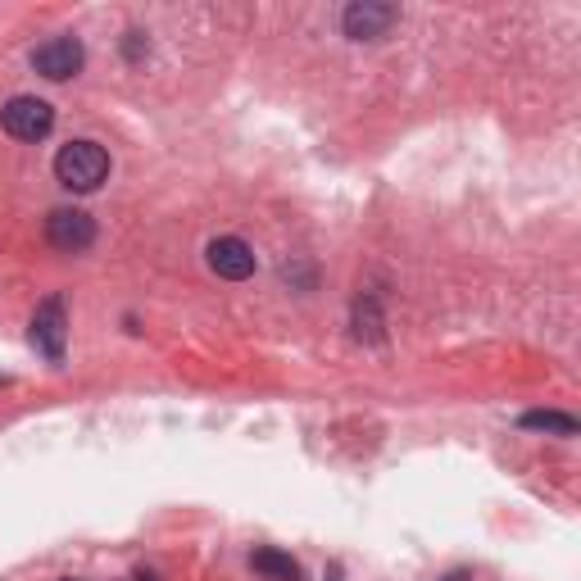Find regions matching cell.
<instances>
[{"label": "cell", "instance_id": "6da1fadb", "mask_svg": "<svg viewBox=\"0 0 581 581\" xmlns=\"http://www.w3.org/2000/svg\"><path fill=\"white\" fill-rule=\"evenodd\" d=\"M55 178H60V187L82 191V196L96 191L109 178L105 146H96V141H69V146H60V155H55Z\"/></svg>", "mask_w": 581, "mask_h": 581}, {"label": "cell", "instance_id": "7a4b0ae2", "mask_svg": "<svg viewBox=\"0 0 581 581\" xmlns=\"http://www.w3.org/2000/svg\"><path fill=\"white\" fill-rule=\"evenodd\" d=\"M0 128L10 132L14 141H46L50 128H55V109L41 96H14L0 109Z\"/></svg>", "mask_w": 581, "mask_h": 581}, {"label": "cell", "instance_id": "3957f363", "mask_svg": "<svg viewBox=\"0 0 581 581\" xmlns=\"http://www.w3.org/2000/svg\"><path fill=\"white\" fill-rule=\"evenodd\" d=\"M32 345L37 355L50 359V364H64V345H69V309H64V296H46L32 314Z\"/></svg>", "mask_w": 581, "mask_h": 581}, {"label": "cell", "instance_id": "277c9868", "mask_svg": "<svg viewBox=\"0 0 581 581\" xmlns=\"http://www.w3.org/2000/svg\"><path fill=\"white\" fill-rule=\"evenodd\" d=\"M82 64H87V50H82L78 37H50V41H41V46L32 50V69H37L41 78H50V82L78 78Z\"/></svg>", "mask_w": 581, "mask_h": 581}, {"label": "cell", "instance_id": "5b68a950", "mask_svg": "<svg viewBox=\"0 0 581 581\" xmlns=\"http://www.w3.org/2000/svg\"><path fill=\"white\" fill-rule=\"evenodd\" d=\"M395 23H400V10L382 5V0H355L341 10V32L350 41H382Z\"/></svg>", "mask_w": 581, "mask_h": 581}, {"label": "cell", "instance_id": "8992f818", "mask_svg": "<svg viewBox=\"0 0 581 581\" xmlns=\"http://www.w3.org/2000/svg\"><path fill=\"white\" fill-rule=\"evenodd\" d=\"M46 241L60 255H82V250L96 241V218L87 209H55L46 218Z\"/></svg>", "mask_w": 581, "mask_h": 581}, {"label": "cell", "instance_id": "52a82bcc", "mask_svg": "<svg viewBox=\"0 0 581 581\" xmlns=\"http://www.w3.org/2000/svg\"><path fill=\"white\" fill-rule=\"evenodd\" d=\"M205 259L223 282H246V277H255V264H259L255 250H250L241 237H214L205 246Z\"/></svg>", "mask_w": 581, "mask_h": 581}, {"label": "cell", "instance_id": "ba28073f", "mask_svg": "<svg viewBox=\"0 0 581 581\" xmlns=\"http://www.w3.org/2000/svg\"><path fill=\"white\" fill-rule=\"evenodd\" d=\"M522 432H545V436H577L581 423L572 414H559V409H532V414L518 418Z\"/></svg>", "mask_w": 581, "mask_h": 581}, {"label": "cell", "instance_id": "9c48e42d", "mask_svg": "<svg viewBox=\"0 0 581 581\" xmlns=\"http://www.w3.org/2000/svg\"><path fill=\"white\" fill-rule=\"evenodd\" d=\"M250 568H255L259 577H268V581H300V563L291 559V554L273 550V545H264V550L250 554Z\"/></svg>", "mask_w": 581, "mask_h": 581}, {"label": "cell", "instance_id": "30bf717a", "mask_svg": "<svg viewBox=\"0 0 581 581\" xmlns=\"http://www.w3.org/2000/svg\"><path fill=\"white\" fill-rule=\"evenodd\" d=\"M123 55H128V60H141V55H150L146 32H141V28H132L128 37H123Z\"/></svg>", "mask_w": 581, "mask_h": 581}, {"label": "cell", "instance_id": "8fae6325", "mask_svg": "<svg viewBox=\"0 0 581 581\" xmlns=\"http://www.w3.org/2000/svg\"><path fill=\"white\" fill-rule=\"evenodd\" d=\"M445 581H468V568H459V572H450Z\"/></svg>", "mask_w": 581, "mask_h": 581}, {"label": "cell", "instance_id": "7c38bea8", "mask_svg": "<svg viewBox=\"0 0 581 581\" xmlns=\"http://www.w3.org/2000/svg\"><path fill=\"white\" fill-rule=\"evenodd\" d=\"M137 581H155V577H150V572H137Z\"/></svg>", "mask_w": 581, "mask_h": 581}]
</instances>
